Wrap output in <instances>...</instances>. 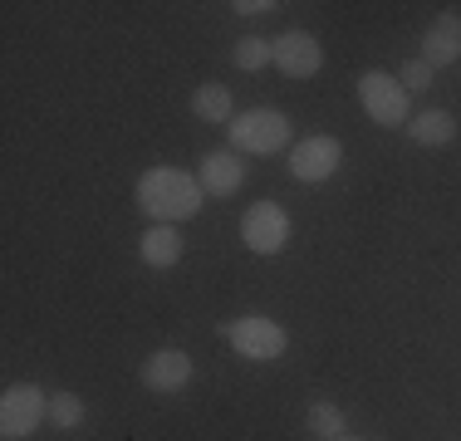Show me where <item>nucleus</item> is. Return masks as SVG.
<instances>
[{
  "label": "nucleus",
  "mask_w": 461,
  "mask_h": 441,
  "mask_svg": "<svg viewBox=\"0 0 461 441\" xmlns=\"http://www.w3.org/2000/svg\"><path fill=\"white\" fill-rule=\"evenodd\" d=\"M206 192L196 176H186L182 167H152L138 176V206L142 216H152L158 226H177V220H192L202 212Z\"/></svg>",
  "instance_id": "obj_1"
},
{
  "label": "nucleus",
  "mask_w": 461,
  "mask_h": 441,
  "mask_svg": "<svg viewBox=\"0 0 461 441\" xmlns=\"http://www.w3.org/2000/svg\"><path fill=\"white\" fill-rule=\"evenodd\" d=\"M230 142L236 152H280L290 142V118L280 108H246V113L230 118Z\"/></svg>",
  "instance_id": "obj_2"
},
{
  "label": "nucleus",
  "mask_w": 461,
  "mask_h": 441,
  "mask_svg": "<svg viewBox=\"0 0 461 441\" xmlns=\"http://www.w3.org/2000/svg\"><path fill=\"white\" fill-rule=\"evenodd\" d=\"M221 334H226V344L236 348L240 358H260V363L280 358V353L290 348V334H285L276 319H266V314L230 319V324H221Z\"/></svg>",
  "instance_id": "obj_3"
},
{
  "label": "nucleus",
  "mask_w": 461,
  "mask_h": 441,
  "mask_svg": "<svg viewBox=\"0 0 461 441\" xmlns=\"http://www.w3.org/2000/svg\"><path fill=\"white\" fill-rule=\"evenodd\" d=\"M40 422H50V397L35 382H15L0 397V436L5 441H25Z\"/></svg>",
  "instance_id": "obj_4"
},
{
  "label": "nucleus",
  "mask_w": 461,
  "mask_h": 441,
  "mask_svg": "<svg viewBox=\"0 0 461 441\" xmlns=\"http://www.w3.org/2000/svg\"><path fill=\"white\" fill-rule=\"evenodd\" d=\"M358 98H364V113L373 118V123H383V128L408 123V88L393 79V74L368 69L364 79H358Z\"/></svg>",
  "instance_id": "obj_5"
},
{
  "label": "nucleus",
  "mask_w": 461,
  "mask_h": 441,
  "mask_svg": "<svg viewBox=\"0 0 461 441\" xmlns=\"http://www.w3.org/2000/svg\"><path fill=\"white\" fill-rule=\"evenodd\" d=\"M240 240H246L256 256H280V250L290 246V216H285V206H276V202L246 206V216H240Z\"/></svg>",
  "instance_id": "obj_6"
},
{
  "label": "nucleus",
  "mask_w": 461,
  "mask_h": 441,
  "mask_svg": "<svg viewBox=\"0 0 461 441\" xmlns=\"http://www.w3.org/2000/svg\"><path fill=\"white\" fill-rule=\"evenodd\" d=\"M339 167H344V142L329 138V132H314V138H304L300 148L290 152V172L300 176V182H329Z\"/></svg>",
  "instance_id": "obj_7"
},
{
  "label": "nucleus",
  "mask_w": 461,
  "mask_h": 441,
  "mask_svg": "<svg viewBox=\"0 0 461 441\" xmlns=\"http://www.w3.org/2000/svg\"><path fill=\"white\" fill-rule=\"evenodd\" d=\"M276 44V69L280 74H290V79H314V74L324 69V50H320V40L314 35H304V30H285L280 40H270Z\"/></svg>",
  "instance_id": "obj_8"
},
{
  "label": "nucleus",
  "mask_w": 461,
  "mask_h": 441,
  "mask_svg": "<svg viewBox=\"0 0 461 441\" xmlns=\"http://www.w3.org/2000/svg\"><path fill=\"white\" fill-rule=\"evenodd\" d=\"M417 59H422L427 69H447V64H456V59H461V15L442 10V15L427 25L422 54H417Z\"/></svg>",
  "instance_id": "obj_9"
},
{
  "label": "nucleus",
  "mask_w": 461,
  "mask_h": 441,
  "mask_svg": "<svg viewBox=\"0 0 461 441\" xmlns=\"http://www.w3.org/2000/svg\"><path fill=\"white\" fill-rule=\"evenodd\" d=\"M192 382V358L182 348H158L142 363V388L148 392H177Z\"/></svg>",
  "instance_id": "obj_10"
},
{
  "label": "nucleus",
  "mask_w": 461,
  "mask_h": 441,
  "mask_svg": "<svg viewBox=\"0 0 461 441\" xmlns=\"http://www.w3.org/2000/svg\"><path fill=\"white\" fill-rule=\"evenodd\" d=\"M196 182H202V192H212V196H230V192H240V182H246V162H240V152H206Z\"/></svg>",
  "instance_id": "obj_11"
},
{
  "label": "nucleus",
  "mask_w": 461,
  "mask_h": 441,
  "mask_svg": "<svg viewBox=\"0 0 461 441\" xmlns=\"http://www.w3.org/2000/svg\"><path fill=\"white\" fill-rule=\"evenodd\" d=\"M408 138L417 148H447V142L456 138V118L447 113V108H427V113L408 118Z\"/></svg>",
  "instance_id": "obj_12"
},
{
  "label": "nucleus",
  "mask_w": 461,
  "mask_h": 441,
  "mask_svg": "<svg viewBox=\"0 0 461 441\" xmlns=\"http://www.w3.org/2000/svg\"><path fill=\"white\" fill-rule=\"evenodd\" d=\"M138 250H142V260H148L152 270H172V265L182 260V236H177V226H152L148 236L138 240Z\"/></svg>",
  "instance_id": "obj_13"
},
{
  "label": "nucleus",
  "mask_w": 461,
  "mask_h": 441,
  "mask_svg": "<svg viewBox=\"0 0 461 441\" xmlns=\"http://www.w3.org/2000/svg\"><path fill=\"white\" fill-rule=\"evenodd\" d=\"M192 113L202 118V123H226L230 118V88L226 84H202L192 94Z\"/></svg>",
  "instance_id": "obj_14"
},
{
  "label": "nucleus",
  "mask_w": 461,
  "mask_h": 441,
  "mask_svg": "<svg viewBox=\"0 0 461 441\" xmlns=\"http://www.w3.org/2000/svg\"><path fill=\"white\" fill-rule=\"evenodd\" d=\"M230 59H236V69L256 74V69H266V64L276 59V44L260 40V35H240V40H236V50H230Z\"/></svg>",
  "instance_id": "obj_15"
},
{
  "label": "nucleus",
  "mask_w": 461,
  "mask_h": 441,
  "mask_svg": "<svg viewBox=\"0 0 461 441\" xmlns=\"http://www.w3.org/2000/svg\"><path fill=\"white\" fill-rule=\"evenodd\" d=\"M310 432L320 436V441L348 436V432H344V412H339L334 402H314V407H310Z\"/></svg>",
  "instance_id": "obj_16"
},
{
  "label": "nucleus",
  "mask_w": 461,
  "mask_h": 441,
  "mask_svg": "<svg viewBox=\"0 0 461 441\" xmlns=\"http://www.w3.org/2000/svg\"><path fill=\"white\" fill-rule=\"evenodd\" d=\"M50 422L59 427V432H74V427L84 422V397H74V392L50 397Z\"/></svg>",
  "instance_id": "obj_17"
},
{
  "label": "nucleus",
  "mask_w": 461,
  "mask_h": 441,
  "mask_svg": "<svg viewBox=\"0 0 461 441\" xmlns=\"http://www.w3.org/2000/svg\"><path fill=\"white\" fill-rule=\"evenodd\" d=\"M398 84L408 88V94H422V88H432V69H427L422 59H408V64L398 69Z\"/></svg>",
  "instance_id": "obj_18"
},
{
  "label": "nucleus",
  "mask_w": 461,
  "mask_h": 441,
  "mask_svg": "<svg viewBox=\"0 0 461 441\" xmlns=\"http://www.w3.org/2000/svg\"><path fill=\"white\" fill-rule=\"evenodd\" d=\"M230 10H236V15H270V10H280V5L276 0H236Z\"/></svg>",
  "instance_id": "obj_19"
},
{
  "label": "nucleus",
  "mask_w": 461,
  "mask_h": 441,
  "mask_svg": "<svg viewBox=\"0 0 461 441\" xmlns=\"http://www.w3.org/2000/svg\"><path fill=\"white\" fill-rule=\"evenodd\" d=\"M339 441H364V436H339Z\"/></svg>",
  "instance_id": "obj_20"
}]
</instances>
